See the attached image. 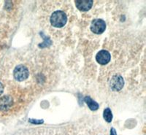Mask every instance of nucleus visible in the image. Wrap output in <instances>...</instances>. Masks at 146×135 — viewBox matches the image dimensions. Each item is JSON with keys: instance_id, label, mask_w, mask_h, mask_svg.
I'll return each instance as SVG.
<instances>
[{"instance_id": "1", "label": "nucleus", "mask_w": 146, "mask_h": 135, "mask_svg": "<svg viewBox=\"0 0 146 135\" xmlns=\"http://www.w3.org/2000/svg\"><path fill=\"white\" fill-rule=\"evenodd\" d=\"M67 21V17L66 13L62 10H56L51 15L50 17V23L53 26L61 28L66 24Z\"/></svg>"}, {"instance_id": "2", "label": "nucleus", "mask_w": 146, "mask_h": 135, "mask_svg": "<svg viewBox=\"0 0 146 135\" xmlns=\"http://www.w3.org/2000/svg\"><path fill=\"white\" fill-rule=\"evenodd\" d=\"M14 77L18 81L26 80L29 76V71L27 67L22 65H18L15 67L13 72Z\"/></svg>"}, {"instance_id": "3", "label": "nucleus", "mask_w": 146, "mask_h": 135, "mask_svg": "<svg viewBox=\"0 0 146 135\" xmlns=\"http://www.w3.org/2000/svg\"><path fill=\"white\" fill-rule=\"evenodd\" d=\"M106 24L105 22L102 19H95L92 21L91 25V32L96 34H100L105 31Z\"/></svg>"}, {"instance_id": "4", "label": "nucleus", "mask_w": 146, "mask_h": 135, "mask_svg": "<svg viewBox=\"0 0 146 135\" xmlns=\"http://www.w3.org/2000/svg\"><path fill=\"white\" fill-rule=\"evenodd\" d=\"M123 84H124V82H123V77L119 75H115L113 76L110 82V85L115 91L121 90L123 88Z\"/></svg>"}, {"instance_id": "5", "label": "nucleus", "mask_w": 146, "mask_h": 135, "mask_svg": "<svg viewBox=\"0 0 146 135\" xmlns=\"http://www.w3.org/2000/svg\"><path fill=\"white\" fill-rule=\"evenodd\" d=\"M110 58H111V56H110V53L105 50L98 52L96 56V62L102 65H105L108 63H109Z\"/></svg>"}, {"instance_id": "6", "label": "nucleus", "mask_w": 146, "mask_h": 135, "mask_svg": "<svg viewBox=\"0 0 146 135\" xmlns=\"http://www.w3.org/2000/svg\"><path fill=\"white\" fill-rule=\"evenodd\" d=\"M76 7L81 11H88L91 8L93 5V1H75Z\"/></svg>"}, {"instance_id": "7", "label": "nucleus", "mask_w": 146, "mask_h": 135, "mask_svg": "<svg viewBox=\"0 0 146 135\" xmlns=\"http://www.w3.org/2000/svg\"><path fill=\"white\" fill-rule=\"evenodd\" d=\"M85 102L87 104L90 109L91 110H96L99 109V105L97 102L94 101L91 97H85Z\"/></svg>"}, {"instance_id": "8", "label": "nucleus", "mask_w": 146, "mask_h": 135, "mask_svg": "<svg viewBox=\"0 0 146 135\" xmlns=\"http://www.w3.org/2000/svg\"><path fill=\"white\" fill-rule=\"evenodd\" d=\"M10 105H11V99L10 98H8V97H2V99H0V109L5 110Z\"/></svg>"}, {"instance_id": "9", "label": "nucleus", "mask_w": 146, "mask_h": 135, "mask_svg": "<svg viewBox=\"0 0 146 135\" xmlns=\"http://www.w3.org/2000/svg\"><path fill=\"white\" fill-rule=\"evenodd\" d=\"M103 116H104V119L108 123H110L112 121V120H113V113H112L110 109H105L104 112H103Z\"/></svg>"}, {"instance_id": "10", "label": "nucleus", "mask_w": 146, "mask_h": 135, "mask_svg": "<svg viewBox=\"0 0 146 135\" xmlns=\"http://www.w3.org/2000/svg\"><path fill=\"white\" fill-rule=\"evenodd\" d=\"M110 135H117L116 131L114 128H112L111 130H110Z\"/></svg>"}, {"instance_id": "11", "label": "nucleus", "mask_w": 146, "mask_h": 135, "mask_svg": "<svg viewBox=\"0 0 146 135\" xmlns=\"http://www.w3.org/2000/svg\"><path fill=\"white\" fill-rule=\"evenodd\" d=\"M3 91H4V86L2 85V83H0V95L3 93Z\"/></svg>"}]
</instances>
